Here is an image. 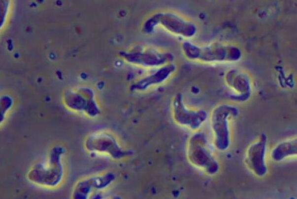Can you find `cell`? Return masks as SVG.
I'll list each match as a JSON object with an SVG mask.
<instances>
[{
    "mask_svg": "<svg viewBox=\"0 0 297 199\" xmlns=\"http://www.w3.org/2000/svg\"><path fill=\"white\" fill-rule=\"evenodd\" d=\"M172 115L174 120L177 124L192 129L198 128L206 118V115L203 111L188 110L185 106L180 94H177L173 99Z\"/></svg>",
    "mask_w": 297,
    "mask_h": 199,
    "instance_id": "cell-6",
    "label": "cell"
},
{
    "mask_svg": "<svg viewBox=\"0 0 297 199\" xmlns=\"http://www.w3.org/2000/svg\"><path fill=\"white\" fill-rule=\"evenodd\" d=\"M187 153L189 160L195 166L210 174L218 171L219 165L212 157L203 134H196L190 139Z\"/></svg>",
    "mask_w": 297,
    "mask_h": 199,
    "instance_id": "cell-3",
    "label": "cell"
},
{
    "mask_svg": "<svg viewBox=\"0 0 297 199\" xmlns=\"http://www.w3.org/2000/svg\"><path fill=\"white\" fill-rule=\"evenodd\" d=\"M297 154V140L295 139L279 144L273 150L272 157L275 160L279 161L286 157Z\"/></svg>",
    "mask_w": 297,
    "mask_h": 199,
    "instance_id": "cell-11",
    "label": "cell"
},
{
    "mask_svg": "<svg viewBox=\"0 0 297 199\" xmlns=\"http://www.w3.org/2000/svg\"><path fill=\"white\" fill-rule=\"evenodd\" d=\"M176 70L172 63L160 67L155 72L134 83L131 87L132 91L145 90L150 87L159 84L166 80Z\"/></svg>",
    "mask_w": 297,
    "mask_h": 199,
    "instance_id": "cell-9",
    "label": "cell"
},
{
    "mask_svg": "<svg viewBox=\"0 0 297 199\" xmlns=\"http://www.w3.org/2000/svg\"><path fill=\"white\" fill-rule=\"evenodd\" d=\"M112 174L107 173L102 176H97L83 180L78 182L75 186L73 198L76 199H87L93 188H104L114 180Z\"/></svg>",
    "mask_w": 297,
    "mask_h": 199,
    "instance_id": "cell-10",
    "label": "cell"
},
{
    "mask_svg": "<svg viewBox=\"0 0 297 199\" xmlns=\"http://www.w3.org/2000/svg\"><path fill=\"white\" fill-rule=\"evenodd\" d=\"M236 111L229 107H220L214 112L211 125L215 136V144L220 150L227 149L229 145L228 119L231 115H236Z\"/></svg>",
    "mask_w": 297,
    "mask_h": 199,
    "instance_id": "cell-7",
    "label": "cell"
},
{
    "mask_svg": "<svg viewBox=\"0 0 297 199\" xmlns=\"http://www.w3.org/2000/svg\"><path fill=\"white\" fill-rule=\"evenodd\" d=\"M161 25L168 32L177 35L190 36L194 32V28L180 17L172 13H158L149 18L143 27L144 32L152 33L156 26Z\"/></svg>",
    "mask_w": 297,
    "mask_h": 199,
    "instance_id": "cell-4",
    "label": "cell"
},
{
    "mask_svg": "<svg viewBox=\"0 0 297 199\" xmlns=\"http://www.w3.org/2000/svg\"><path fill=\"white\" fill-rule=\"evenodd\" d=\"M266 145V136L262 134L260 139L249 148L247 152L246 163L250 169L258 176L264 175L267 171L264 160Z\"/></svg>",
    "mask_w": 297,
    "mask_h": 199,
    "instance_id": "cell-8",
    "label": "cell"
},
{
    "mask_svg": "<svg viewBox=\"0 0 297 199\" xmlns=\"http://www.w3.org/2000/svg\"><path fill=\"white\" fill-rule=\"evenodd\" d=\"M121 57L129 63L145 68L161 67L171 63L174 58L171 53L142 47L122 51Z\"/></svg>",
    "mask_w": 297,
    "mask_h": 199,
    "instance_id": "cell-2",
    "label": "cell"
},
{
    "mask_svg": "<svg viewBox=\"0 0 297 199\" xmlns=\"http://www.w3.org/2000/svg\"><path fill=\"white\" fill-rule=\"evenodd\" d=\"M89 150L106 153L115 159H120L130 154L124 150L111 135L98 133L90 136L86 142Z\"/></svg>",
    "mask_w": 297,
    "mask_h": 199,
    "instance_id": "cell-5",
    "label": "cell"
},
{
    "mask_svg": "<svg viewBox=\"0 0 297 199\" xmlns=\"http://www.w3.org/2000/svg\"><path fill=\"white\" fill-rule=\"evenodd\" d=\"M62 149H54L47 163L36 164L29 172V179L34 183L48 187L57 186L63 177V166L61 161Z\"/></svg>",
    "mask_w": 297,
    "mask_h": 199,
    "instance_id": "cell-1",
    "label": "cell"
}]
</instances>
